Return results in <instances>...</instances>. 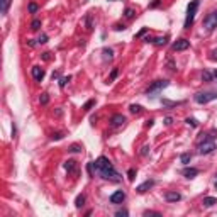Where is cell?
I'll use <instances>...</instances> for the list:
<instances>
[{
	"instance_id": "cell-9",
	"label": "cell",
	"mask_w": 217,
	"mask_h": 217,
	"mask_svg": "<svg viewBox=\"0 0 217 217\" xmlns=\"http://www.w3.org/2000/svg\"><path fill=\"white\" fill-rule=\"evenodd\" d=\"M190 48V41L187 39H178L177 43H173V51H185Z\"/></svg>"
},
{
	"instance_id": "cell-36",
	"label": "cell",
	"mask_w": 217,
	"mask_h": 217,
	"mask_svg": "<svg viewBox=\"0 0 217 217\" xmlns=\"http://www.w3.org/2000/svg\"><path fill=\"white\" fill-rule=\"evenodd\" d=\"M37 43H39V44H44V43H48V36H46L44 32H43V34H39V37H37Z\"/></svg>"
},
{
	"instance_id": "cell-17",
	"label": "cell",
	"mask_w": 217,
	"mask_h": 217,
	"mask_svg": "<svg viewBox=\"0 0 217 217\" xmlns=\"http://www.w3.org/2000/svg\"><path fill=\"white\" fill-rule=\"evenodd\" d=\"M83 205H85V195H78V197H77V200H75V207H77V209H82Z\"/></svg>"
},
{
	"instance_id": "cell-2",
	"label": "cell",
	"mask_w": 217,
	"mask_h": 217,
	"mask_svg": "<svg viewBox=\"0 0 217 217\" xmlns=\"http://www.w3.org/2000/svg\"><path fill=\"white\" fill-rule=\"evenodd\" d=\"M198 5H200V0H192L188 3V7H187V19H185V24H183L185 29H190V26L193 24V19H195V14H197Z\"/></svg>"
},
{
	"instance_id": "cell-21",
	"label": "cell",
	"mask_w": 217,
	"mask_h": 217,
	"mask_svg": "<svg viewBox=\"0 0 217 217\" xmlns=\"http://www.w3.org/2000/svg\"><path fill=\"white\" fill-rule=\"evenodd\" d=\"M134 15H136V10L131 9V7H127V9L124 10V17H126V19H132Z\"/></svg>"
},
{
	"instance_id": "cell-42",
	"label": "cell",
	"mask_w": 217,
	"mask_h": 217,
	"mask_svg": "<svg viewBox=\"0 0 217 217\" xmlns=\"http://www.w3.org/2000/svg\"><path fill=\"white\" fill-rule=\"evenodd\" d=\"M146 32H148V27H143V29H141V31L136 34V37H143V36L146 34Z\"/></svg>"
},
{
	"instance_id": "cell-50",
	"label": "cell",
	"mask_w": 217,
	"mask_h": 217,
	"mask_svg": "<svg viewBox=\"0 0 217 217\" xmlns=\"http://www.w3.org/2000/svg\"><path fill=\"white\" fill-rule=\"evenodd\" d=\"M27 44L31 46V48H34V46H36V43H34V39H27Z\"/></svg>"
},
{
	"instance_id": "cell-23",
	"label": "cell",
	"mask_w": 217,
	"mask_h": 217,
	"mask_svg": "<svg viewBox=\"0 0 217 217\" xmlns=\"http://www.w3.org/2000/svg\"><path fill=\"white\" fill-rule=\"evenodd\" d=\"M190 160H192V154L190 153H183L182 156H180V161L183 163V165H188Z\"/></svg>"
},
{
	"instance_id": "cell-10",
	"label": "cell",
	"mask_w": 217,
	"mask_h": 217,
	"mask_svg": "<svg viewBox=\"0 0 217 217\" xmlns=\"http://www.w3.org/2000/svg\"><path fill=\"white\" fill-rule=\"evenodd\" d=\"M31 75H32V78H34L36 82H43V78H44V70L41 68V66H32Z\"/></svg>"
},
{
	"instance_id": "cell-15",
	"label": "cell",
	"mask_w": 217,
	"mask_h": 217,
	"mask_svg": "<svg viewBox=\"0 0 217 217\" xmlns=\"http://www.w3.org/2000/svg\"><path fill=\"white\" fill-rule=\"evenodd\" d=\"M65 170H66L68 173L75 172V170H77V161H75V160H68V161H65Z\"/></svg>"
},
{
	"instance_id": "cell-49",
	"label": "cell",
	"mask_w": 217,
	"mask_h": 217,
	"mask_svg": "<svg viewBox=\"0 0 217 217\" xmlns=\"http://www.w3.org/2000/svg\"><path fill=\"white\" fill-rule=\"evenodd\" d=\"M209 58H210V60H217V51H210V56Z\"/></svg>"
},
{
	"instance_id": "cell-38",
	"label": "cell",
	"mask_w": 217,
	"mask_h": 217,
	"mask_svg": "<svg viewBox=\"0 0 217 217\" xmlns=\"http://www.w3.org/2000/svg\"><path fill=\"white\" fill-rule=\"evenodd\" d=\"M117 73H119V70H117V68H114V70H112L110 77H109V82H114V80H115V77H117Z\"/></svg>"
},
{
	"instance_id": "cell-25",
	"label": "cell",
	"mask_w": 217,
	"mask_h": 217,
	"mask_svg": "<svg viewBox=\"0 0 217 217\" xmlns=\"http://www.w3.org/2000/svg\"><path fill=\"white\" fill-rule=\"evenodd\" d=\"M82 149H83L82 144H71V146L68 148V151H70V153H80Z\"/></svg>"
},
{
	"instance_id": "cell-16",
	"label": "cell",
	"mask_w": 217,
	"mask_h": 217,
	"mask_svg": "<svg viewBox=\"0 0 217 217\" xmlns=\"http://www.w3.org/2000/svg\"><path fill=\"white\" fill-rule=\"evenodd\" d=\"M215 204H217V198H214V197H204V200H202L204 207H214Z\"/></svg>"
},
{
	"instance_id": "cell-22",
	"label": "cell",
	"mask_w": 217,
	"mask_h": 217,
	"mask_svg": "<svg viewBox=\"0 0 217 217\" xmlns=\"http://www.w3.org/2000/svg\"><path fill=\"white\" fill-rule=\"evenodd\" d=\"M0 3H2V14L5 15L9 7H10V0H0Z\"/></svg>"
},
{
	"instance_id": "cell-26",
	"label": "cell",
	"mask_w": 217,
	"mask_h": 217,
	"mask_svg": "<svg viewBox=\"0 0 217 217\" xmlns=\"http://www.w3.org/2000/svg\"><path fill=\"white\" fill-rule=\"evenodd\" d=\"M39 102H41V105H46V103L49 102V93H41V97H39Z\"/></svg>"
},
{
	"instance_id": "cell-44",
	"label": "cell",
	"mask_w": 217,
	"mask_h": 217,
	"mask_svg": "<svg viewBox=\"0 0 217 217\" xmlns=\"http://www.w3.org/2000/svg\"><path fill=\"white\" fill-rule=\"evenodd\" d=\"M168 68L172 70V71H177V66H175V63H173L172 60H168Z\"/></svg>"
},
{
	"instance_id": "cell-8",
	"label": "cell",
	"mask_w": 217,
	"mask_h": 217,
	"mask_svg": "<svg viewBox=\"0 0 217 217\" xmlns=\"http://www.w3.org/2000/svg\"><path fill=\"white\" fill-rule=\"evenodd\" d=\"M126 200V192L122 190H117L110 195V204H122Z\"/></svg>"
},
{
	"instance_id": "cell-12",
	"label": "cell",
	"mask_w": 217,
	"mask_h": 217,
	"mask_svg": "<svg viewBox=\"0 0 217 217\" xmlns=\"http://www.w3.org/2000/svg\"><path fill=\"white\" fill-rule=\"evenodd\" d=\"M165 200L166 202H178V200H182V195L178 193V192H166Z\"/></svg>"
},
{
	"instance_id": "cell-37",
	"label": "cell",
	"mask_w": 217,
	"mask_h": 217,
	"mask_svg": "<svg viewBox=\"0 0 217 217\" xmlns=\"http://www.w3.org/2000/svg\"><path fill=\"white\" fill-rule=\"evenodd\" d=\"M127 178H129V180H134V178H136V170L134 168H131V170H129V172H127Z\"/></svg>"
},
{
	"instance_id": "cell-28",
	"label": "cell",
	"mask_w": 217,
	"mask_h": 217,
	"mask_svg": "<svg viewBox=\"0 0 217 217\" xmlns=\"http://www.w3.org/2000/svg\"><path fill=\"white\" fill-rule=\"evenodd\" d=\"M27 9H29V12H31V14H36L37 10H39V7H37V3H34V2H31L27 5Z\"/></svg>"
},
{
	"instance_id": "cell-45",
	"label": "cell",
	"mask_w": 217,
	"mask_h": 217,
	"mask_svg": "<svg viewBox=\"0 0 217 217\" xmlns=\"http://www.w3.org/2000/svg\"><path fill=\"white\" fill-rule=\"evenodd\" d=\"M161 3V0H154L153 3H149V9H154V7H158Z\"/></svg>"
},
{
	"instance_id": "cell-48",
	"label": "cell",
	"mask_w": 217,
	"mask_h": 217,
	"mask_svg": "<svg viewBox=\"0 0 217 217\" xmlns=\"http://www.w3.org/2000/svg\"><path fill=\"white\" fill-rule=\"evenodd\" d=\"M153 124H154L153 119H148V120H146V127H153Z\"/></svg>"
},
{
	"instance_id": "cell-18",
	"label": "cell",
	"mask_w": 217,
	"mask_h": 217,
	"mask_svg": "<svg viewBox=\"0 0 217 217\" xmlns=\"http://www.w3.org/2000/svg\"><path fill=\"white\" fill-rule=\"evenodd\" d=\"M215 136H210V132H202V134H200V137L197 139V144L198 143H204V141H209V139H214Z\"/></svg>"
},
{
	"instance_id": "cell-43",
	"label": "cell",
	"mask_w": 217,
	"mask_h": 217,
	"mask_svg": "<svg viewBox=\"0 0 217 217\" xmlns=\"http://www.w3.org/2000/svg\"><path fill=\"white\" fill-rule=\"evenodd\" d=\"M43 60H44V61H49V60H51V53H49V51L43 53Z\"/></svg>"
},
{
	"instance_id": "cell-3",
	"label": "cell",
	"mask_w": 217,
	"mask_h": 217,
	"mask_svg": "<svg viewBox=\"0 0 217 217\" xmlns=\"http://www.w3.org/2000/svg\"><path fill=\"white\" fill-rule=\"evenodd\" d=\"M168 85H170V82H168V80H156V82H153L151 85H149L148 88H146V95L153 98V97H156V95L160 93L163 88H166Z\"/></svg>"
},
{
	"instance_id": "cell-29",
	"label": "cell",
	"mask_w": 217,
	"mask_h": 217,
	"mask_svg": "<svg viewBox=\"0 0 217 217\" xmlns=\"http://www.w3.org/2000/svg\"><path fill=\"white\" fill-rule=\"evenodd\" d=\"M143 215H144V217H161L160 212H154V210H146Z\"/></svg>"
},
{
	"instance_id": "cell-4",
	"label": "cell",
	"mask_w": 217,
	"mask_h": 217,
	"mask_svg": "<svg viewBox=\"0 0 217 217\" xmlns=\"http://www.w3.org/2000/svg\"><path fill=\"white\" fill-rule=\"evenodd\" d=\"M217 98V90H207V92H197L193 95V100L197 103H209Z\"/></svg>"
},
{
	"instance_id": "cell-52",
	"label": "cell",
	"mask_w": 217,
	"mask_h": 217,
	"mask_svg": "<svg viewBox=\"0 0 217 217\" xmlns=\"http://www.w3.org/2000/svg\"><path fill=\"white\" fill-rule=\"evenodd\" d=\"M215 190H217V178H215Z\"/></svg>"
},
{
	"instance_id": "cell-53",
	"label": "cell",
	"mask_w": 217,
	"mask_h": 217,
	"mask_svg": "<svg viewBox=\"0 0 217 217\" xmlns=\"http://www.w3.org/2000/svg\"><path fill=\"white\" fill-rule=\"evenodd\" d=\"M109 2H115V0H109Z\"/></svg>"
},
{
	"instance_id": "cell-34",
	"label": "cell",
	"mask_w": 217,
	"mask_h": 217,
	"mask_svg": "<svg viewBox=\"0 0 217 217\" xmlns=\"http://www.w3.org/2000/svg\"><path fill=\"white\" fill-rule=\"evenodd\" d=\"M187 124H188V126H192V127H197L198 126V122H197V119H193V117H188L185 120Z\"/></svg>"
},
{
	"instance_id": "cell-14",
	"label": "cell",
	"mask_w": 217,
	"mask_h": 217,
	"mask_svg": "<svg viewBox=\"0 0 217 217\" xmlns=\"http://www.w3.org/2000/svg\"><path fill=\"white\" fill-rule=\"evenodd\" d=\"M102 54H103V61H112L114 60V49H110V48H103Z\"/></svg>"
},
{
	"instance_id": "cell-1",
	"label": "cell",
	"mask_w": 217,
	"mask_h": 217,
	"mask_svg": "<svg viewBox=\"0 0 217 217\" xmlns=\"http://www.w3.org/2000/svg\"><path fill=\"white\" fill-rule=\"evenodd\" d=\"M93 168H95V173L98 175L100 178L103 180H109V182H114V183H119L120 182V175L119 172L114 168L112 161L109 160L107 156H100L93 161Z\"/></svg>"
},
{
	"instance_id": "cell-6",
	"label": "cell",
	"mask_w": 217,
	"mask_h": 217,
	"mask_svg": "<svg viewBox=\"0 0 217 217\" xmlns=\"http://www.w3.org/2000/svg\"><path fill=\"white\" fill-rule=\"evenodd\" d=\"M197 148H198V154H210L215 149V143L212 139H209V141H204V143H198Z\"/></svg>"
},
{
	"instance_id": "cell-41",
	"label": "cell",
	"mask_w": 217,
	"mask_h": 217,
	"mask_svg": "<svg viewBox=\"0 0 217 217\" xmlns=\"http://www.w3.org/2000/svg\"><path fill=\"white\" fill-rule=\"evenodd\" d=\"M114 31H126V26H124V24H115Z\"/></svg>"
},
{
	"instance_id": "cell-11",
	"label": "cell",
	"mask_w": 217,
	"mask_h": 217,
	"mask_svg": "<svg viewBox=\"0 0 217 217\" xmlns=\"http://www.w3.org/2000/svg\"><path fill=\"white\" fill-rule=\"evenodd\" d=\"M154 183H156L154 180H146L144 183H141V185L137 187L136 192H137V193H146V192H148L149 188H153V187H154Z\"/></svg>"
},
{
	"instance_id": "cell-46",
	"label": "cell",
	"mask_w": 217,
	"mask_h": 217,
	"mask_svg": "<svg viewBox=\"0 0 217 217\" xmlns=\"http://www.w3.org/2000/svg\"><path fill=\"white\" fill-rule=\"evenodd\" d=\"M87 170H88L90 175H93V163H88V165H87Z\"/></svg>"
},
{
	"instance_id": "cell-20",
	"label": "cell",
	"mask_w": 217,
	"mask_h": 217,
	"mask_svg": "<svg viewBox=\"0 0 217 217\" xmlns=\"http://www.w3.org/2000/svg\"><path fill=\"white\" fill-rule=\"evenodd\" d=\"M129 110H131L132 114H141V112H143V107L137 105V103H132V105H129Z\"/></svg>"
},
{
	"instance_id": "cell-7",
	"label": "cell",
	"mask_w": 217,
	"mask_h": 217,
	"mask_svg": "<svg viewBox=\"0 0 217 217\" xmlns=\"http://www.w3.org/2000/svg\"><path fill=\"white\" fill-rule=\"evenodd\" d=\"M126 124V117H124L122 114H114L110 117V126L112 127H120V126H124Z\"/></svg>"
},
{
	"instance_id": "cell-30",
	"label": "cell",
	"mask_w": 217,
	"mask_h": 217,
	"mask_svg": "<svg viewBox=\"0 0 217 217\" xmlns=\"http://www.w3.org/2000/svg\"><path fill=\"white\" fill-rule=\"evenodd\" d=\"M85 26H87V31H92L93 24H92V15H87L85 17Z\"/></svg>"
},
{
	"instance_id": "cell-39",
	"label": "cell",
	"mask_w": 217,
	"mask_h": 217,
	"mask_svg": "<svg viewBox=\"0 0 217 217\" xmlns=\"http://www.w3.org/2000/svg\"><path fill=\"white\" fill-rule=\"evenodd\" d=\"M149 149H151V148H149L148 144H146V146H143V148H141V156H148Z\"/></svg>"
},
{
	"instance_id": "cell-33",
	"label": "cell",
	"mask_w": 217,
	"mask_h": 217,
	"mask_svg": "<svg viewBox=\"0 0 217 217\" xmlns=\"http://www.w3.org/2000/svg\"><path fill=\"white\" fill-rule=\"evenodd\" d=\"M212 78H214V75H210L209 71H204L202 73V80L204 82H212Z\"/></svg>"
},
{
	"instance_id": "cell-5",
	"label": "cell",
	"mask_w": 217,
	"mask_h": 217,
	"mask_svg": "<svg viewBox=\"0 0 217 217\" xmlns=\"http://www.w3.org/2000/svg\"><path fill=\"white\" fill-rule=\"evenodd\" d=\"M204 27H205L207 32H212L217 27V10L207 14V17L204 19Z\"/></svg>"
},
{
	"instance_id": "cell-47",
	"label": "cell",
	"mask_w": 217,
	"mask_h": 217,
	"mask_svg": "<svg viewBox=\"0 0 217 217\" xmlns=\"http://www.w3.org/2000/svg\"><path fill=\"white\" fill-rule=\"evenodd\" d=\"M165 124H166V126H172V124H173V119H172V117H165Z\"/></svg>"
},
{
	"instance_id": "cell-24",
	"label": "cell",
	"mask_w": 217,
	"mask_h": 217,
	"mask_svg": "<svg viewBox=\"0 0 217 217\" xmlns=\"http://www.w3.org/2000/svg\"><path fill=\"white\" fill-rule=\"evenodd\" d=\"M161 103L165 107H175V105H182L183 102H170V100H165V98H161Z\"/></svg>"
},
{
	"instance_id": "cell-19",
	"label": "cell",
	"mask_w": 217,
	"mask_h": 217,
	"mask_svg": "<svg viewBox=\"0 0 217 217\" xmlns=\"http://www.w3.org/2000/svg\"><path fill=\"white\" fill-rule=\"evenodd\" d=\"M156 46H165L166 43H168V36H163V37H156V39L153 41Z\"/></svg>"
},
{
	"instance_id": "cell-13",
	"label": "cell",
	"mask_w": 217,
	"mask_h": 217,
	"mask_svg": "<svg viewBox=\"0 0 217 217\" xmlns=\"http://www.w3.org/2000/svg\"><path fill=\"white\" fill-rule=\"evenodd\" d=\"M182 175L185 178H195L198 175V170L197 168H183L182 170Z\"/></svg>"
},
{
	"instance_id": "cell-40",
	"label": "cell",
	"mask_w": 217,
	"mask_h": 217,
	"mask_svg": "<svg viewBox=\"0 0 217 217\" xmlns=\"http://www.w3.org/2000/svg\"><path fill=\"white\" fill-rule=\"evenodd\" d=\"M115 215H117V217H127L129 212L126 210V209H122V210H117V212H115Z\"/></svg>"
},
{
	"instance_id": "cell-31",
	"label": "cell",
	"mask_w": 217,
	"mask_h": 217,
	"mask_svg": "<svg viewBox=\"0 0 217 217\" xmlns=\"http://www.w3.org/2000/svg\"><path fill=\"white\" fill-rule=\"evenodd\" d=\"M63 137H65V132H53L51 139L53 141H60V139H63Z\"/></svg>"
},
{
	"instance_id": "cell-27",
	"label": "cell",
	"mask_w": 217,
	"mask_h": 217,
	"mask_svg": "<svg viewBox=\"0 0 217 217\" xmlns=\"http://www.w3.org/2000/svg\"><path fill=\"white\" fill-rule=\"evenodd\" d=\"M39 27H41V20L39 19H34L31 22V29H32V31H39Z\"/></svg>"
},
{
	"instance_id": "cell-51",
	"label": "cell",
	"mask_w": 217,
	"mask_h": 217,
	"mask_svg": "<svg viewBox=\"0 0 217 217\" xmlns=\"http://www.w3.org/2000/svg\"><path fill=\"white\" fill-rule=\"evenodd\" d=\"M214 78H215V80H217V70H215V71H214Z\"/></svg>"
},
{
	"instance_id": "cell-32",
	"label": "cell",
	"mask_w": 217,
	"mask_h": 217,
	"mask_svg": "<svg viewBox=\"0 0 217 217\" xmlns=\"http://www.w3.org/2000/svg\"><path fill=\"white\" fill-rule=\"evenodd\" d=\"M93 105H95V98H92V100H88V102H87L85 105H83V110H87V112H88Z\"/></svg>"
},
{
	"instance_id": "cell-35",
	"label": "cell",
	"mask_w": 217,
	"mask_h": 217,
	"mask_svg": "<svg viewBox=\"0 0 217 217\" xmlns=\"http://www.w3.org/2000/svg\"><path fill=\"white\" fill-rule=\"evenodd\" d=\"M70 80H71V77H63V78H61V80H60V88H65V85Z\"/></svg>"
}]
</instances>
